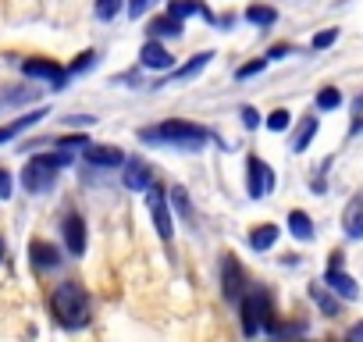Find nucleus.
<instances>
[{"mask_svg": "<svg viewBox=\"0 0 363 342\" xmlns=\"http://www.w3.org/2000/svg\"><path fill=\"white\" fill-rule=\"evenodd\" d=\"M349 338H363V324H356V328H349Z\"/></svg>", "mask_w": 363, "mask_h": 342, "instance_id": "obj_36", "label": "nucleus"}, {"mask_svg": "<svg viewBox=\"0 0 363 342\" xmlns=\"http://www.w3.org/2000/svg\"><path fill=\"white\" fill-rule=\"evenodd\" d=\"M310 299H313L328 317H335V314H338V299H335L331 292H324V285H310Z\"/></svg>", "mask_w": 363, "mask_h": 342, "instance_id": "obj_23", "label": "nucleus"}, {"mask_svg": "<svg viewBox=\"0 0 363 342\" xmlns=\"http://www.w3.org/2000/svg\"><path fill=\"white\" fill-rule=\"evenodd\" d=\"M264 68H267V57H260V61H250V65H242V68H239L235 75H239V79H250V75H260Z\"/></svg>", "mask_w": 363, "mask_h": 342, "instance_id": "obj_31", "label": "nucleus"}, {"mask_svg": "<svg viewBox=\"0 0 363 342\" xmlns=\"http://www.w3.org/2000/svg\"><path fill=\"white\" fill-rule=\"evenodd\" d=\"M352 107H356V111H363V96H356V104H352Z\"/></svg>", "mask_w": 363, "mask_h": 342, "instance_id": "obj_38", "label": "nucleus"}, {"mask_svg": "<svg viewBox=\"0 0 363 342\" xmlns=\"http://www.w3.org/2000/svg\"><path fill=\"white\" fill-rule=\"evenodd\" d=\"M146 33H150L153 40H160V36H171V40H178V36H182V18H174V15H164V18H153Z\"/></svg>", "mask_w": 363, "mask_h": 342, "instance_id": "obj_17", "label": "nucleus"}, {"mask_svg": "<svg viewBox=\"0 0 363 342\" xmlns=\"http://www.w3.org/2000/svg\"><path fill=\"white\" fill-rule=\"evenodd\" d=\"M139 61H143L146 68H153V72H164V68H171V65H174L171 50H167L164 43H157V40L143 43V50H139Z\"/></svg>", "mask_w": 363, "mask_h": 342, "instance_id": "obj_11", "label": "nucleus"}, {"mask_svg": "<svg viewBox=\"0 0 363 342\" xmlns=\"http://www.w3.org/2000/svg\"><path fill=\"white\" fill-rule=\"evenodd\" d=\"M335 40H338V29H324V33H317V36H313V43H310V47H313V50H324V47H331Z\"/></svg>", "mask_w": 363, "mask_h": 342, "instance_id": "obj_29", "label": "nucleus"}, {"mask_svg": "<svg viewBox=\"0 0 363 342\" xmlns=\"http://www.w3.org/2000/svg\"><path fill=\"white\" fill-rule=\"evenodd\" d=\"M86 164H93V167H121L125 153L118 146H86Z\"/></svg>", "mask_w": 363, "mask_h": 342, "instance_id": "obj_12", "label": "nucleus"}, {"mask_svg": "<svg viewBox=\"0 0 363 342\" xmlns=\"http://www.w3.org/2000/svg\"><path fill=\"white\" fill-rule=\"evenodd\" d=\"M121 182H125V189H132V193H146V189L153 186V167H150L146 160L132 157V160H125V175H121Z\"/></svg>", "mask_w": 363, "mask_h": 342, "instance_id": "obj_8", "label": "nucleus"}, {"mask_svg": "<svg viewBox=\"0 0 363 342\" xmlns=\"http://www.w3.org/2000/svg\"><path fill=\"white\" fill-rule=\"evenodd\" d=\"M61 236H65V246L72 257H82L86 253V221L79 214H68L65 225H61Z\"/></svg>", "mask_w": 363, "mask_h": 342, "instance_id": "obj_10", "label": "nucleus"}, {"mask_svg": "<svg viewBox=\"0 0 363 342\" xmlns=\"http://www.w3.org/2000/svg\"><path fill=\"white\" fill-rule=\"evenodd\" d=\"M313 136H317V118L310 114V118H303V125L296 128V139H292V150H296V153H303V150L310 146V139H313Z\"/></svg>", "mask_w": 363, "mask_h": 342, "instance_id": "obj_20", "label": "nucleus"}, {"mask_svg": "<svg viewBox=\"0 0 363 342\" xmlns=\"http://www.w3.org/2000/svg\"><path fill=\"white\" fill-rule=\"evenodd\" d=\"M211 57H214V50H203V54H196L189 65H182L178 72H171V82H186V79H193L196 72H203V68L211 65Z\"/></svg>", "mask_w": 363, "mask_h": 342, "instance_id": "obj_18", "label": "nucleus"}, {"mask_svg": "<svg viewBox=\"0 0 363 342\" xmlns=\"http://www.w3.org/2000/svg\"><path fill=\"white\" fill-rule=\"evenodd\" d=\"M221 285H225V296H228L232 303H239V299L246 296V275H242V264H239L232 253L221 260Z\"/></svg>", "mask_w": 363, "mask_h": 342, "instance_id": "obj_7", "label": "nucleus"}, {"mask_svg": "<svg viewBox=\"0 0 363 342\" xmlns=\"http://www.w3.org/2000/svg\"><path fill=\"white\" fill-rule=\"evenodd\" d=\"M47 111H33V114H22L18 121H11V125H4V128H0V143H8V139H15V136H22L26 128H33L40 118H43Z\"/></svg>", "mask_w": 363, "mask_h": 342, "instance_id": "obj_19", "label": "nucleus"}, {"mask_svg": "<svg viewBox=\"0 0 363 342\" xmlns=\"http://www.w3.org/2000/svg\"><path fill=\"white\" fill-rule=\"evenodd\" d=\"M150 4H153V0H128V15H132V18H143V11H146Z\"/></svg>", "mask_w": 363, "mask_h": 342, "instance_id": "obj_33", "label": "nucleus"}, {"mask_svg": "<svg viewBox=\"0 0 363 342\" xmlns=\"http://www.w3.org/2000/svg\"><path fill=\"white\" fill-rule=\"evenodd\" d=\"M4 200H11V171L0 167V204Z\"/></svg>", "mask_w": 363, "mask_h": 342, "instance_id": "obj_32", "label": "nucleus"}, {"mask_svg": "<svg viewBox=\"0 0 363 342\" xmlns=\"http://www.w3.org/2000/svg\"><path fill=\"white\" fill-rule=\"evenodd\" d=\"M289 121H292V118H289V111H271L267 128H271V132H285V128H289Z\"/></svg>", "mask_w": 363, "mask_h": 342, "instance_id": "obj_28", "label": "nucleus"}, {"mask_svg": "<svg viewBox=\"0 0 363 342\" xmlns=\"http://www.w3.org/2000/svg\"><path fill=\"white\" fill-rule=\"evenodd\" d=\"M246 22H253V26H274L278 22V11L274 8H264V4H253L246 11Z\"/></svg>", "mask_w": 363, "mask_h": 342, "instance_id": "obj_24", "label": "nucleus"}, {"mask_svg": "<svg viewBox=\"0 0 363 342\" xmlns=\"http://www.w3.org/2000/svg\"><path fill=\"white\" fill-rule=\"evenodd\" d=\"M289 232L306 243V239H313V221H310L303 211H292V214H289Z\"/></svg>", "mask_w": 363, "mask_h": 342, "instance_id": "obj_21", "label": "nucleus"}, {"mask_svg": "<svg viewBox=\"0 0 363 342\" xmlns=\"http://www.w3.org/2000/svg\"><path fill=\"white\" fill-rule=\"evenodd\" d=\"M22 72H26L29 79H47L54 89H65V82H68V72H65L61 65H54V61H26Z\"/></svg>", "mask_w": 363, "mask_h": 342, "instance_id": "obj_9", "label": "nucleus"}, {"mask_svg": "<svg viewBox=\"0 0 363 342\" xmlns=\"http://www.w3.org/2000/svg\"><path fill=\"white\" fill-rule=\"evenodd\" d=\"M342 228L349 239H363V200H349V207L342 214Z\"/></svg>", "mask_w": 363, "mask_h": 342, "instance_id": "obj_15", "label": "nucleus"}, {"mask_svg": "<svg viewBox=\"0 0 363 342\" xmlns=\"http://www.w3.org/2000/svg\"><path fill=\"white\" fill-rule=\"evenodd\" d=\"M93 61H96V54H93V50H86V54H79V57H75V65L68 68V75H79V72H86V68H93Z\"/></svg>", "mask_w": 363, "mask_h": 342, "instance_id": "obj_30", "label": "nucleus"}, {"mask_svg": "<svg viewBox=\"0 0 363 342\" xmlns=\"http://www.w3.org/2000/svg\"><path fill=\"white\" fill-rule=\"evenodd\" d=\"M29 257H33V264H36V267H43V271H47V267H54V264L61 260V250H57V246H50V243H43V239H36V243L29 246Z\"/></svg>", "mask_w": 363, "mask_h": 342, "instance_id": "obj_16", "label": "nucleus"}, {"mask_svg": "<svg viewBox=\"0 0 363 342\" xmlns=\"http://www.w3.org/2000/svg\"><path fill=\"white\" fill-rule=\"evenodd\" d=\"M50 310H54V321L65 324V328H72V331L82 328V324H89V296H86V289L79 282L57 285V292L50 299Z\"/></svg>", "mask_w": 363, "mask_h": 342, "instance_id": "obj_1", "label": "nucleus"}, {"mask_svg": "<svg viewBox=\"0 0 363 342\" xmlns=\"http://www.w3.org/2000/svg\"><path fill=\"white\" fill-rule=\"evenodd\" d=\"M246 171H250V175H246V189H250V197L253 200H264L271 189H274V171L253 153V157H246Z\"/></svg>", "mask_w": 363, "mask_h": 342, "instance_id": "obj_5", "label": "nucleus"}, {"mask_svg": "<svg viewBox=\"0 0 363 342\" xmlns=\"http://www.w3.org/2000/svg\"><path fill=\"white\" fill-rule=\"evenodd\" d=\"M239 307H242V331H246L250 338L260 335V331H267V328L274 324V307H271V292H267V289L246 292V296L239 299Z\"/></svg>", "mask_w": 363, "mask_h": 342, "instance_id": "obj_4", "label": "nucleus"}, {"mask_svg": "<svg viewBox=\"0 0 363 342\" xmlns=\"http://www.w3.org/2000/svg\"><path fill=\"white\" fill-rule=\"evenodd\" d=\"M125 4L121 0H96V18H104V22H111L118 11H121Z\"/></svg>", "mask_w": 363, "mask_h": 342, "instance_id": "obj_27", "label": "nucleus"}, {"mask_svg": "<svg viewBox=\"0 0 363 342\" xmlns=\"http://www.w3.org/2000/svg\"><path fill=\"white\" fill-rule=\"evenodd\" d=\"M68 164H72V150H65V146H57V150H50V153H36V157H29V164H26L22 182H26L29 193H47V189L54 186V179H57V171H65Z\"/></svg>", "mask_w": 363, "mask_h": 342, "instance_id": "obj_2", "label": "nucleus"}, {"mask_svg": "<svg viewBox=\"0 0 363 342\" xmlns=\"http://www.w3.org/2000/svg\"><path fill=\"white\" fill-rule=\"evenodd\" d=\"M4 253H8V246H4V239H0V264H4Z\"/></svg>", "mask_w": 363, "mask_h": 342, "instance_id": "obj_37", "label": "nucleus"}, {"mask_svg": "<svg viewBox=\"0 0 363 342\" xmlns=\"http://www.w3.org/2000/svg\"><path fill=\"white\" fill-rule=\"evenodd\" d=\"M146 207H150V218H153V228L160 232V239H171L174 221H171V211H167V193L160 186L146 189Z\"/></svg>", "mask_w": 363, "mask_h": 342, "instance_id": "obj_6", "label": "nucleus"}, {"mask_svg": "<svg viewBox=\"0 0 363 342\" xmlns=\"http://www.w3.org/2000/svg\"><path fill=\"white\" fill-rule=\"evenodd\" d=\"M167 15H174V18H189V15H200V18L214 22V15L203 8V0H167Z\"/></svg>", "mask_w": 363, "mask_h": 342, "instance_id": "obj_14", "label": "nucleus"}, {"mask_svg": "<svg viewBox=\"0 0 363 342\" xmlns=\"http://www.w3.org/2000/svg\"><path fill=\"white\" fill-rule=\"evenodd\" d=\"M242 125H246V128H257V125H260V114H257V107H242Z\"/></svg>", "mask_w": 363, "mask_h": 342, "instance_id": "obj_35", "label": "nucleus"}, {"mask_svg": "<svg viewBox=\"0 0 363 342\" xmlns=\"http://www.w3.org/2000/svg\"><path fill=\"white\" fill-rule=\"evenodd\" d=\"M171 204L178 207V214H182V218H193L189 197H186V189H182V186H171Z\"/></svg>", "mask_w": 363, "mask_h": 342, "instance_id": "obj_25", "label": "nucleus"}, {"mask_svg": "<svg viewBox=\"0 0 363 342\" xmlns=\"http://www.w3.org/2000/svg\"><path fill=\"white\" fill-rule=\"evenodd\" d=\"M139 139H146V143H174V146H203L207 128H200L193 121H182V118H171V121H160L153 128H143Z\"/></svg>", "mask_w": 363, "mask_h": 342, "instance_id": "obj_3", "label": "nucleus"}, {"mask_svg": "<svg viewBox=\"0 0 363 342\" xmlns=\"http://www.w3.org/2000/svg\"><path fill=\"white\" fill-rule=\"evenodd\" d=\"M324 282H328V289H331L335 296H342V299H356V296H359V285H356L342 267H328Z\"/></svg>", "mask_w": 363, "mask_h": 342, "instance_id": "obj_13", "label": "nucleus"}, {"mask_svg": "<svg viewBox=\"0 0 363 342\" xmlns=\"http://www.w3.org/2000/svg\"><path fill=\"white\" fill-rule=\"evenodd\" d=\"M274 243H278V228L274 225H260V228L250 232V246L253 250H271Z\"/></svg>", "mask_w": 363, "mask_h": 342, "instance_id": "obj_22", "label": "nucleus"}, {"mask_svg": "<svg viewBox=\"0 0 363 342\" xmlns=\"http://www.w3.org/2000/svg\"><path fill=\"white\" fill-rule=\"evenodd\" d=\"M289 54H292V47H289V43H278V47L267 50V61H281V57H289Z\"/></svg>", "mask_w": 363, "mask_h": 342, "instance_id": "obj_34", "label": "nucleus"}, {"mask_svg": "<svg viewBox=\"0 0 363 342\" xmlns=\"http://www.w3.org/2000/svg\"><path fill=\"white\" fill-rule=\"evenodd\" d=\"M338 104H342V93H338V89H331V86H328V89H320V93H317V107H320V111H335Z\"/></svg>", "mask_w": 363, "mask_h": 342, "instance_id": "obj_26", "label": "nucleus"}]
</instances>
